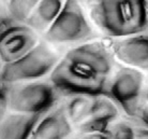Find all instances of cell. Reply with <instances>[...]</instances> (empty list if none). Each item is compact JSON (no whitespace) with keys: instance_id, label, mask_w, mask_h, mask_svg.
Returning <instances> with one entry per match:
<instances>
[{"instance_id":"1","label":"cell","mask_w":148,"mask_h":139,"mask_svg":"<svg viewBox=\"0 0 148 139\" xmlns=\"http://www.w3.org/2000/svg\"><path fill=\"white\" fill-rule=\"evenodd\" d=\"M115 57L110 44L88 41L68 51L49 75V82L68 95H106L114 73Z\"/></svg>"},{"instance_id":"2","label":"cell","mask_w":148,"mask_h":139,"mask_svg":"<svg viewBox=\"0 0 148 139\" xmlns=\"http://www.w3.org/2000/svg\"><path fill=\"white\" fill-rule=\"evenodd\" d=\"M88 7L91 21L110 38L120 39L148 30L145 0H89Z\"/></svg>"},{"instance_id":"3","label":"cell","mask_w":148,"mask_h":139,"mask_svg":"<svg viewBox=\"0 0 148 139\" xmlns=\"http://www.w3.org/2000/svg\"><path fill=\"white\" fill-rule=\"evenodd\" d=\"M59 59V56L47 42H39L19 59L4 66L0 83L12 85L38 81L51 75Z\"/></svg>"},{"instance_id":"4","label":"cell","mask_w":148,"mask_h":139,"mask_svg":"<svg viewBox=\"0 0 148 139\" xmlns=\"http://www.w3.org/2000/svg\"><path fill=\"white\" fill-rule=\"evenodd\" d=\"M43 35L47 43L73 44L90 41L93 30L79 0H67L58 17Z\"/></svg>"},{"instance_id":"5","label":"cell","mask_w":148,"mask_h":139,"mask_svg":"<svg viewBox=\"0 0 148 139\" xmlns=\"http://www.w3.org/2000/svg\"><path fill=\"white\" fill-rule=\"evenodd\" d=\"M10 112L44 114L58 102L59 92L51 82L17 83L7 85Z\"/></svg>"},{"instance_id":"6","label":"cell","mask_w":148,"mask_h":139,"mask_svg":"<svg viewBox=\"0 0 148 139\" xmlns=\"http://www.w3.org/2000/svg\"><path fill=\"white\" fill-rule=\"evenodd\" d=\"M145 78L141 70L121 67L113 73L106 95L126 115L133 118L142 106Z\"/></svg>"},{"instance_id":"7","label":"cell","mask_w":148,"mask_h":139,"mask_svg":"<svg viewBox=\"0 0 148 139\" xmlns=\"http://www.w3.org/2000/svg\"><path fill=\"white\" fill-rule=\"evenodd\" d=\"M39 34L10 17L0 26V57L5 65L19 59L39 43Z\"/></svg>"},{"instance_id":"8","label":"cell","mask_w":148,"mask_h":139,"mask_svg":"<svg viewBox=\"0 0 148 139\" xmlns=\"http://www.w3.org/2000/svg\"><path fill=\"white\" fill-rule=\"evenodd\" d=\"M110 48L115 58L127 67L148 70V33L115 39Z\"/></svg>"},{"instance_id":"9","label":"cell","mask_w":148,"mask_h":139,"mask_svg":"<svg viewBox=\"0 0 148 139\" xmlns=\"http://www.w3.org/2000/svg\"><path fill=\"white\" fill-rule=\"evenodd\" d=\"M119 117L118 107L105 95L95 96L87 115L78 125L77 133L108 132Z\"/></svg>"},{"instance_id":"10","label":"cell","mask_w":148,"mask_h":139,"mask_svg":"<svg viewBox=\"0 0 148 139\" xmlns=\"http://www.w3.org/2000/svg\"><path fill=\"white\" fill-rule=\"evenodd\" d=\"M73 125L67 115L64 105L57 106L44 113L29 139H69Z\"/></svg>"},{"instance_id":"11","label":"cell","mask_w":148,"mask_h":139,"mask_svg":"<svg viewBox=\"0 0 148 139\" xmlns=\"http://www.w3.org/2000/svg\"><path fill=\"white\" fill-rule=\"evenodd\" d=\"M42 115L9 112L0 122V139H29Z\"/></svg>"},{"instance_id":"12","label":"cell","mask_w":148,"mask_h":139,"mask_svg":"<svg viewBox=\"0 0 148 139\" xmlns=\"http://www.w3.org/2000/svg\"><path fill=\"white\" fill-rule=\"evenodd\" d=\"M66 1L67 0H41L25 23L37 34H44L58 17Z\"/></svg>"},{"instance_id":"13","label":"cell","mask_w":148,"mask_h":139,"mask_svg":"<svg viewBox=\"0 0 148 139\" xmlns=\"http://www.w3.org/2000/svg\"><path fill=\"white\" fill-rule=\"evenodd\" d=\"M95 96L89 95H71L64 104L67 115L73 127H77L87 115Z\"/></svg>"},{"instance_id":"14","label":"cell","mask_w":148,"mask_h":139,"mask_svg":"<svg viewBox=\"0 0 148 139\" xmlns=\"http://www.w3.org/2000/svg\"><path fill=\"white\" fill-rule=\"evenodd\" d=\"M41 0H9L7 4L8 15L16 22L25 23Z\"/></svg>"},{"instance_id":"15","label":"cell","mask_w":148,"mask_h":139,"mask_svg":"<svg viewBox=\"0 0 148 139\" xmlns=\"http://www.w3.org/2000/svg\"><path fill=\"white\" fill-rule=\"evenodd\" d=\"M112 139H134L133 128L129 123L118 122L112 127Z\"/></svg>"},{"instance_id":"16","label":"cell","mask_w":148,"mask_h":139,"mask_svg":"<svg viewBox=\"0 0 148 139\" xmlns=\"http://www.w3.org/2000/svg\"><path fill=\"white\" fill-rule=\"evenodd\" d=\"M69 139H112L111 131L98 133H77V135Z\"/></svg>"},{"instance_id":"17","label":"cell","mask_w":148,"mask_h":139,"mask_svg":"<svg viewBox=\"0 0 148 139\" xmlns=\"http://www.w3.org/2000/svg\"><path fill=\"white\" fill-rule=\"evenodd\" d=\"M9 113L8 106V87L7 85L0 86V122Z\"/></svg>"},{"instance_id":"18","label":"cell","mask_w":148,"mask_h":139,"mask_svg":"<svg viewBox=\"0 0 148 139\" xmlns=\"http://www.w3.org/2000/svg\"><path fill=\"white\" fill-rule=\"evenodd\" d=\"M132 119L136 120L140 123L138 125H142V126L148 128V102L146 105H142L138 108L135 115Z\"/></svg>"},{"instance_id":"19","label":"cell","mask_w":148,"mask_h":139,"mask_svg":"<svg viewBox=\"0 0 148 139\" xmlns=\"http://www.w3.org/2000/svg\"><path fill=\"white\" fill-rule=\"evenodd\" d=\"M134 139H148V128L142 125L132 126Z\"/></svg>"},{"instance_id":"20","label":"cell","mask_w":148,"mask_h":139,"mask_svg":"<svg viewBox=\"0 0 148 139\" xmlns=\"http://www.w3.org/2000/svg\"><path fill=\"white\" fill-rule=\"evenodd\" d=\"M8 19H9V15H8L7 8H4L3 6L1 4V2H0V26H1Z\"/></svg>"},{"instance_id":"21","label":"cell","mask_w":148,"mask_h":139,"mask_svg":"<svg viewBox=\"0 0 148 139\" xmlns=\"http://www.w3.org/2000/svg\"><path fill=\"white\" fill-rule=\"evenodd\" d=\"M4 66H5V64L3 63V60H2V58L0 57V79H1V75H2V72H3Z\"/></svg>"},{"instance_id":"22","label":"cell","mask_w":148,"mask_h":139,"mask_svg":"<svg viewBox=\"0 0 148 139\" xmlns=\"http://www.w3.org/2000/svg\"><path fill=\"white\" fill-rule=\"evenodd\" d=\"M145 98H146V102H148V85L147 89H146V92H145Z\"/></svg>"},{"instance_id":"23","label":"cell","mask_w":148,"mask_h":139,"mask_svg":"<svg viewBox=\"0 0 148 139\" xmlns=\"http://www.w3.org/2000/svg\"><path fill=\"white\" fill-rule=\"evenodd\" d=\"M145 2H146V6H147V10H148V0H145Z\"/></svg>"}]
</instances>
